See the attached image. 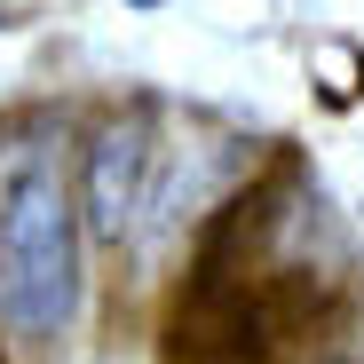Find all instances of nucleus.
Returning <instances> with one entry per match:
<instances>
[{
    "instance_id": "4",
    "label": "nucleus",
    "mask_w": 364,
    "mask_h": 364,
    "mask_svg": "<svg viewBox=\"0 0 364 364\" xmlns=\"http://www.w3.org/2000/svg\"><path fill=\"white\" fill-rule=\"evenodd\" d=\"M127 9H143V16H151V9H166V0H127Z\"/></svg>"
},
{
    "instance_id": "3",
    "label": "nucleus",
    "mask_w": 364,
    "mask_h": 364,
    "mask_svg": "<svg viewBox=\"0 0 364 364\" xmlns=\"http://www.w3.org/2000/svg\"><path fill=\"white\" fill-rule=\"evenodd\" d=\"M151 174H159V119L151 103L119 111L95 127L87 143V174H80V230L103 237V246H119V237H135V222L151 214Z\"/></svg>"
},
{
    "instance_id": "1",
    "label": "nucleus",
    "mask_w": 364,
    "mask_h": 364,
    "mask_svg": "<svg viewBox=\"0 0 364 364\" xmlns=\"http://www.w3.org/2000/svg\"><path fill=\"white\" fill-rule=\"evenodd\" d=\"M277 230V198H230L206 237H198V262L182 277L174 309H166V356L174 364H269V348L285 341L301 293L262 262Z\"/></svg>"
},
{
    "instance_id": "5",
    "label": "nucleus",
    "mask_w": 364,
    "mask_h": 364,
    "mask_svg": "<svg viewBox=\"0 0 364 364\" xmlns=\"http://www.w3.org/2000/svg\"><path fill=\"white\" fill-rule=\"evenodd\" d=\"M325 364H348V356H325Z\"/></svg>"
},
{
    "instance_id": "2",
    "label": "nucleus",
    "mask_w": 364,
    "mask_h": 364,
    "mask_svg": "<svg viewBox=\"0 0 364 364\" xmlns=\"http://www.w3.org/2000/svg\"><path fill=\"white\" fill-rule=\"evenodd\" d=\"M80 206L48 151H24L0 174V317L24 341H55L80 317Z\"/></svg>"
}]
</instances>
